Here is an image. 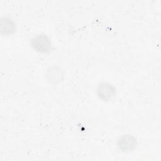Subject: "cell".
I'll use <instances>...</instances> for the list:
<instances>
[{"label":"cell","mask_w":161,"mask_h":161,"mask_svg":"<svg viewBox=\"0 0 161 161\" xmlns=\"http://www.w3.org/2000/svg\"><path fill=\"white\" fill-rule=\"evenodd\" d=\"M31 47L40 53H48L52 50V43L50 37L45 33H39L35 35L31 40Z\"/></svg>","instance_id":"6da1fadb"},{"label":"cell","mask_w":161,"mask_h":161,"mask_svg":"<svg viewBox=\"0 0 161 161\" xmlns=\"http://www.w3.org/2000/svg\"><path fill=\"white\" fill-rule=\"evenodd\" d=\"M96 94L101 100L109 102L116 97V89L112 83L108 81H101L97 86Z\"/></svg>","instance_id":"7a4b0ae2"},{"label":"cell","mask_w":161,"mask_h":161,"mask_svg":"<svg viewBox=\"0 0 161 161\" xmlns=\"http://www.w3.org/2000/svg\"><path fill=\"white\" fill-rule=\"evenodd\" d=\"M137 145V140L131 134H123L117 140V146L119 150L125 153L133 151Z\"/></svg>","instance_id":"3957f363"},{"label":"cell","mask_w":161,"mask_h":161,"mask_svg":"<svg viewBox=\"0 0 161 161\" xmlns=\"http://www.w3.org/2000/svg\"><path fill=\"white\" fill-rule=\"evenodd\" d=\"M64 72L58 65H51L48 67L45 72V76L47 81L51 84H57L62 82L64 78Z\"/></svg>","instance_id":"277c9868"},{"label":"cell","mask_w":161,"mask_h":161,"mask_svg":"<svg viewBox=\"0 0 161 161\" xmlns=\"http://www.w3.org/2000/svg\"><path fill=\"white\" fill-rule=\"evenodd\" d=\"M16 30V23L14 20L7 16H3L0 19V31L4 35H11Z\"/></svg>","instance_id":"5b68a950"}]
</instances>
